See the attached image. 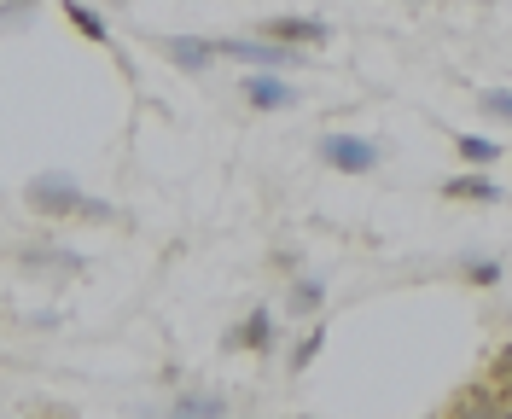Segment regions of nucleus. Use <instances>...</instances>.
Masks as SVG:
<instances>
[{"label": "nucleus", "instance_id": "obj_1", "mask_svg": "<svg viewBox=\"0 0 512 419\" xmlns=\"http://www.w3.org/2000/svg\"><path fill=\"white\" fill-rule=\"evenodd\" d=\"M82 181L70 175V169H41L30 175V187H24V204H30L35 216H76V204H82Z\"/></svg>", "mask_w": 512, "mask_h": 419}, {"label": "nucleus", "instance_id": "obj_2", "mask_svg": "<svg viewBox=\"0 0 512 419\" xmlns=\"http://www.w3.org/2000/svg\"><path fill=\"white\" fill-rule=\"evenodd\" d=\"M216 47H222V59H239V65H251V70L303 65V47H286V41H274V35H262V41H251V35H222Z\"/></svg>", "mask_w": 512, "mask_h": 419}, {"label": "nucleus", "instance_id": "obj_3", "mask_svg": "<svg viewBox=\"0 0 512 419\" xmlns=\"http://www.w3.org/2000/svg\"><path fill=\"white\" fill-rule=\"evenodd\" d=\"M320 158L332 163L338 175H373L384 158V146L367 140V134H320Z\"/></svg>", "mask_w": 512, "mask_h": 419}, {"label": "nucleus", "instance_id": "obj_4", "mask_svg": "<svg viewBox=\"0 0 512 419\" xmlns=\"http://www.w3.org/2000/svg\"><path fill=\"white\" fill-rule=\"evenodd\" d=\"M163 59L175 70H187V76H198V70H210L222 59V47L210 35H163Z\"/></svg>", "mask_w": 512, "mask_h": 419}, {"label": "nucleus", "instance_id": "obj_5", "mask_svg": "<svg viewBox=\"0 0 512 419\" xmlns=\"http://www.w3.org/2000/svg\"><path fill=\"white\" fill-rule=\"evenodd\" d=\"M239 94H245V105H256V111H291V105H297V88H291L286 76H274V70H251V76L239 82Z\"/></svg>", "mask_w": 512, "mask_h": 419}, {"label": "nucleus", "instance_id": "obj_6", "mask_svg": "<svg viewBox=\"0 0 512 419\" xmlns=\"http://www.w3.org/2000/svg\"><path fill=\"white\" fill-rule=\"evenodd\" d=\"M274 338H280V326H274V309H268V303H256L251 315H245V321H239L233 332H227V350L268 355V350H274Z\"/></svg>", "mask_w": 512, "mask_h": 419}, {"label": "nucleus", "instance_id": "obj_7", "mask_svg": "<svg viewBox=\"0 0 512 419\" xmlns=\"http://www.w3.org/2000/svg\"><path fill=\"white\" fill-rule=\"evenodd\" d=\"M262 35H274V41H286V47H326V41H332V24L297 12V18H268Z\"/></svg>", "mask_w": 512, "mask_h": 419}, {"label": "nucleus", "instance_id": "obj_8", "mask_svg": "<svg viewBox=\"0 0 512 419\" xmlns=\"http://www.w3.org/2000/svg\"><path fill=\"white\" fill-rule=\"evenodd\" d=\"M320 303H326V280H320V274H303V280L286 291V315H297V321L320 315Z\"/></svg>", "mask_w": 512, "mask_h": 419}, {"label": "nucleus", "instance_id": "obj_9", "mask_svg": "<svg viewBox=\"0 0 512 419\" xmlns=\"http://www.w3.org/2000/svg\"><path fill=\"white\" fill-rule=\"evenodd\" d=\"M59 12H64V18H70V24H76L82 35H88V41H99V47H111V24L99 18L94 6H82V0H64Z\"/></svg>", "mask_w": 512, "mask_h": 419}, {"label": "nucleus", "instance_id": "obj_10", "mask_svg": "<svg viewBox=\"0 0 512 419\" xmlns=\"http://www.w3.org/2000/svg\"><path fill=\"white\" fill-rule=\"evenodd\" d=\"M443 198H472V204H495V198H501V187H495L489 175H454V181H443Z\"/></svg>", "mask_w": 512, "mask_h": 419}, {"label": "nucleus", "instance_id": "obj_11", "mask_svg": "<svg viewBox=\"0 0 512 419\" xmlns=\"http://www.w3.org/2000/svg\"><path fill=\"white\" fill-rule=\"evenodd\" d=\"M454 152L472 163V169H489V163L501 158V146H495V140H483V134H460V140H454Z\"/></svg>", "mask_w": 512, "mask_h": 419}, {"label": "nucleus", "instance_id": "obj_12", "mask_svg": "<svg viewBox=\"0 0 512 419\" xmlns=\"http://www.w3.org/2000/svg\"><path fill=\"white\" fill-rule=\"evenodd\" d=\"M175 414L181 419H222L227 402L222 396H175Z\"/></svg>", "mask_w": 512, "mask_h": 419}, {"label": "nucleus", "instance_id": "obj_13", "mask_svg": "<svg viewBox=\"0 0 512 419\" xmlns=\"http://www.w3.org/2000/svg\"><path fill=\"white\" fill-rule=\"evenodd\" d=\"M320 350H326V326H309V332H303V344L291 350V373H309Z\"/></svg>", "mask_w": 512, "mask_h": 419}, {"label": "nucleus", "instance_id": "obj_14", "mask_svg": "<svg viewBox=\"0 0 512 419\" xmlns=\"http://www.w3.org/2000/svg\"><path fill=\"white\" fill-rule=\"evenodd\" d=\"M478 111H483V117H501V123H512V88H483Z\"/></svg>", "mask_w": 512, "mask_h": 419}, {"label": "nucleus", "instance_id": "obj_15", "mask_svg": "<svg viewBox=\"0 0 512 419\" xmlns=\"http://www.w3.org/2000/svg\"><path fill=\"white\" fill-rule=\"evenodd\" d=\"M466 280H472V286H501V262H466Z\"/></svg>", "mask_w": 512, "mask_h": 419}, {"label": "nucleus", "instance_id": "obj_16", "mask_svg": "<svg viewBox=\"0 0 512 419\" xmlns=\"http://www.w3.org/2000/svg\"><path fill=\"white\" fill-rule=\"evenodd\" d=\"M76 216H88V222H117V210H111L105 198H82V204H76Z\"/></svg>", "mask_w": 512, "mask_h": 419}, {"label": "nucleus", "instance_id": "obj_17", "mask_svg": "<svg viewBox=\"0 0 512 419\" xmlns=\"http://www.w3.org/2000/svg\"><path fill=\"white\" fill-rule=\"evenodd\" d=\"M30 0H6V6H0V24H30Z\"/></svg>", "mask_w": 512, "mask_h": 419}, {"label": "nucleus", "instance_id": "obj_18", "mask_svg": "<svg viewBox=\"0 0 512 419\" xmlns=\"http://www.w3.org/2000/svg\"><path fill=\"white\" fill-rule=\"evenodd\" d=\"M495 379H501V390L512 396V344H507L501 355H495Z\"/></svg>", "mask_w": 512, "mask_h": 419}, {"label": "nucleus", "instance_id": "obj_19", "mask_svg": "<svg viewBox=\"0 0 512 419\" xmlns=\"http://www.w3.org/2000/svg\"><path fill=\"white\" fill-rule=\"evenodd\" d=\"M117 6H128V0H117Z\"/></svg>", "mask_w": 512, "mask_h": 419}]
</instances>
